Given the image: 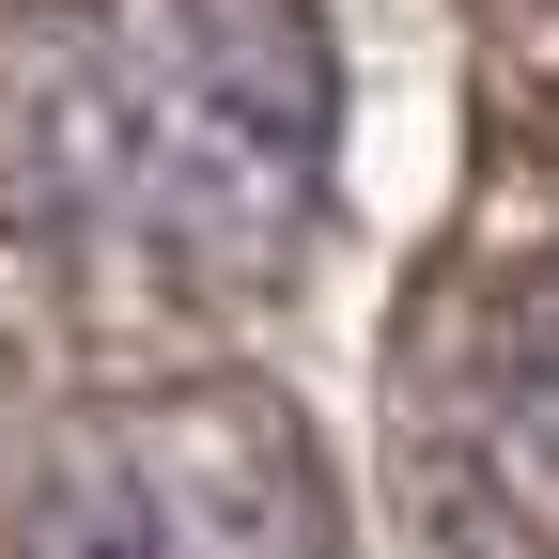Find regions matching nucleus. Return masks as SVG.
Listing matches in <instances>:
<instances>
[{
  "mask_svg": "<svg viewBox=\"0 0 559 559\" xmlns=\"http://www.w3.org/2000/svg\"><path fill=\"white\" fill-rule=\"evenodd\" d=\"M436 498L481 559H559V264L498 280L436 373Z\"/></svg>",
  "mask_w": 559,
  "mask_h": 559,
  "instance_id": "3",
  "label": "nucleus"
},
{
  "mask_svg": "<svg viewBox=\"0 0 559 559\" xmlns=\"http://www.w3.org/2000/svg\"><path fill=\"white\" fill-rule=\"evenodd\" d=\"M311 0H0V249L79 326L264 296L326 218Z\"/></svg>",
  "mask_w": 559,
  "mask_h": 559,
  "instance_id": "1",
  "label": "nucleus"
},
{
  "mask_svg": "<svg viewBox=\"0 0 559 559\" xmlns=\"http://www.w3.org/2000/svg\"><path fill=\"white\" fill-rule=\"evenodd\" d=\"M16 559H342V481L280 389H156L47 436Z\"/></svg>",
  "mask_w": 559,
  "mask_h": 559,
  "instance_id": "2",
  "label": "nucleus"
}]
</instances>
